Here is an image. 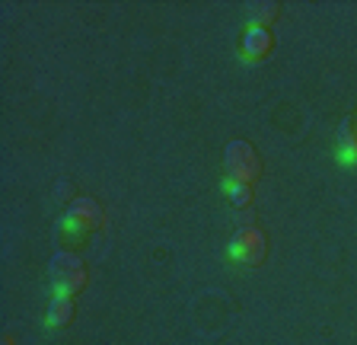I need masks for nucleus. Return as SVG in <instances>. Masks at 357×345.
Here are the masks:
<instances>
[{"label":"nucleus","instance_id":"2","mask_svg":"<svg viewBox=\"0 0 357 345\" xmlns=\"http://www.w3.org/2000/svg\"><path fill=\"white\" fill-rule=\"evenodd\" d=\"M86 285V265L77 253H58L52 259V288L54 294H70L74 298Z\"/></svg>","mask_w":357,"mask_h":345},{"label":"nucleus","instance_id":"6","mask_svg":"<svg viewBox=\"0 0 357 345\" xmlns=\"http://www.w3.org/2000/svg\"><path fill=\"white\" fill-rule=\"evenodd\" d=\"M70 320H74V298L70 294H54L52 304H48V314H45V323L52 330H61Z\"/></svg>","mask_w":357,"mask_h":345},{"label":"nucleus","instance_id":"5","mask_svg":"<svg viewBox=\"0 0 357 345\" xmlns=\"http://www.w3.org/2000/svg\"><path fill=\"white\" fill-rule=\"evenodd\" d=\"M271 48H275L271 32L261 29V26H245L243 38H239V58L243 61H261V58L271 54Z\"/></svg>","mask_w":357,"mask_h":345},{"label":"nucleus","instance_id":"3","mask_svg":"<svg viewBox=\"0 0 357 345\" xmlns=\"http://www.w3.org/2000/svg\"><path fill=\"white\" fill-rule=\"evenodd\" d=\"M265 256H268V243L259 227H245L230 240V259L239 265H259L265 263Z\"/></svg>","mask_w":357,"mask_h":345},{"label":"nucleus","instance_id":"1","mask_svg":"<svg viewBox=\"0 0 357 345\" xmlns=\"http://www.w3.org/2000/svg\"><path fill=\"white\" fill-rule=\"evenodd\" d=\"M223 166H227V176H230V179L249 182V186L261 176L259 154L252 150L249 141H230L227 144V150H223Z\"/></svg>","mask_w":357,"mask_h":345},{"label":"nucleus","instance_id":"4","mask_svg":"<svg viewBox=\"0 0 357 345\" xmlns=\"http://www.w3.org/2000/svg\"><path fill=\"white\" fill-rule=\"evenodd\" d=\"M99 224H102V208H99L93 198H74L61 227H64V233H80L83 237V233L96 230Z\"/></svg>","mask_w":357,"mask_h":345},{"label":"nucleus","instance_id":"10","mask_svg":"<svg viewBox=\"0 0 357 345\" xmlns=\"http://www.w3.org/2000/svg\"><path fill=\"white\" fill-rule=\"evenodd\" d=\"M3 345H13V339H7V342H3Z\"/></svg>","mask_w":357,"mask_h":345},{"label":"nucleus","instance_id":"9","mask_svg":"<svg viewBox=\"0 0 357 345\" xmlns=\"http://www.w3.org/2000/svg\"><path fill=\"white\" fill-rule=\"evenodd\" d=\"M223 189H227V198H230L233 208H249V205H252V186H249V182H239V179L227 176Z\"/></svg>","mask_w":357,"mask_h":345},{"label":"nucleus","instance_id":"7","mask_svg":"<svg viewBox=\"0 0 357 345\" xmlns=\"http://www.w3.org/2000/svg\"><path fill=\"white\" fill-rule=\"evenodd\" d=\"M338 160L344 166H357V131H354V119H348L338 131Z\"/></svg>","mask_w":357,"mask_h":345},{"label":"nucleus","instance_id":"8","mask_svg":"<svg viewBox=\"0 0 357 345\" xmlns=\"http://www.w3.org/2000/svg\"><path fill=\"white\" fill-rule=\"evenodd\" d=\"M278 13H281V3H275V0H268V3H252V7H249V26L268 29V23L278 20Z\"/></svg>","mask_w":357,"mask_h":345}]
</instances>
